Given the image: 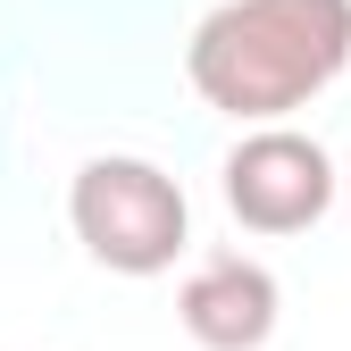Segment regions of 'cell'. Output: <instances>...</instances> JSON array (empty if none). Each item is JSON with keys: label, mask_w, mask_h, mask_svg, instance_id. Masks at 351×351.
<instances>
[{"label": "cell", "mask_w": 351, "mask_h": 351, "mask_svg": "<svg viewBox=\"0 0 351 351\" xmlns=\"http://www.w3.org/2000/svg\"><path fill=\"white\" fill-rule=\"evenodd\" d=\"M351 67V0H226L193 25L184 75L209 109L276 125Z\"/></svg>", "instance_id": "obj_1"}, {"label": "cell", "mask_w": 351, "mask_h": 351, "mask_svg": "<svg viewBox=\"0 0 351 351\" xmlns=\"http://www.w3.org/2000/svg\"><path fill=\"white\" fill-rule=\"evenodd\" d=\"M67 226L75 243L117 276H159L176 268V251L193 243V209H184V184L151 159H84L75 184H67Z\"/></svg>", "instance_id": "obj_2"}, {"label": "cell", "mask_w": 351, "mask_h": 351, "mask_svg": "<svg viewBox=\"0 0 351 351\" xmlns=\"http://www.w3.org/2000/svg\"><path fill=\"white\" fill-rule=\"evenodd\" d=\"M335 193H343L335 159L310 134H293V125H259V134H243L226 151V209L243 217L251 234H301V226H318V217L335 209Z\"/></svg>", "instance_id": "obj_3"}, {"label": "cell", "mask_w": 351, "mask_h": 351, "mask_svg": "<svg viewBox=\"0 0 351 351\" xmlns=\"http://www.w3.org/2000/svg\"><path fill=\"white\" fill-rule=\"evenodd\" d=\"M176 318L201 351H259L276 335V276L259 259L226 251V259H201L176 293Z\"/></svg>", "instance_id": "obj_4"}, {"label": "cell", "mask_w": 351, "mask_h": 351, "mask_svg": "<svg viewBox=\"0 0 351 351\" xmlns=\"http://www.w3.org/2000/svg\"><path fill=\"white\" fill-rule=\"evenodd\" d=\"M343 193H351V176H343Z\"/></svg>", "instance_id": "obj_5"}]
</instances>
